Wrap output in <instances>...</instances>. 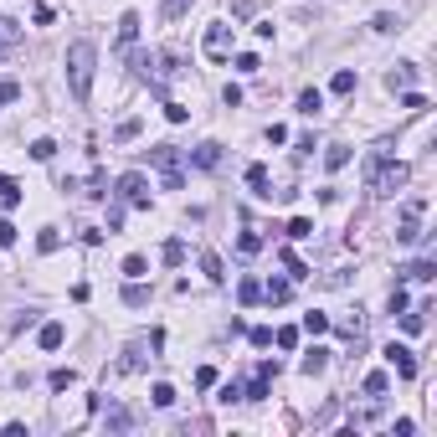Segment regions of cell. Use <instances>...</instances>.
Here are the masks:
<instances>
[{
  "mask_svg": "<svg viewBox=\"0 0 437 437\" xmlns=\"http://www.w3.org/2000/svg\"><path fill=\"white\" fill-rule=\"evenodd\" d=\"M57 247H62V232H57V227H42V232H36V253H57Z\"/></svg>",
  "mask_w": 437,
  "mask_h": 437,
  "instance_id": "obj_30",
  "label": "cell"
},
{
  "mask_svg": "<svg viewBox=\"0 0 437 437\" xmlns=\"http://www.w3.org/2000/svg\"><path fill=\"white\" fill-rule=\"evenodd\" d=\"M0 57H6V47H0Z\"/></svg>",
  "mask_w": 437,
  "mask_h": 437,
  "instance_id": "obj_56",
  "label": "cell"
},
{
  "mask_svg": "<svg viewBox=\"0 0 437 437\" xmlns=\"http://www.w3.org/2000/svg\"><path fill=\"white\" fill-rule=\"evenodd\" d=\"M165 118L170 124H185V103H165Z\"/></svg>",
  "mask_w": 437,
  "mask_h": 437,
  "instance_id": "obj_53",
  "label": "cell"
},
{
  "mask_svg": "<svg viewBox=\"0 0 437 437\" xmlns=\"http://www.w3.org/2000/svg\"><path fill=\"white\" fill-rule=\"evenodd\" d=\"M118 227H124V201L109 206V232H118Z\"/></svg>",
  "mask_w": 437,
  "mask_h": 437,
  "instance_id": "obj_54",
  "label": "cell"
},
{
  "mask_svg": "<svg viewBox=\"0 0 437 437\" xmlns=\"http://www.w3.org/2000/svg\"><path fill=\"white\" fill-rule=\"evenodd\" d=\"M201 273L211 278V283H227V268H221V257H216V253H211V247H206V253H201Z\"/></svg>",
  "mask_w": 437,
  "mask_h": 437,
  "instance_id": "obj_22",
  "label": "cell"
},
{
  "mask_svg": "<svg viewBox=\"0 0 437 437\" xmlns=\"http://www.w3.org/2000/svg\"><path fill=\"white\" fill-rule=\"evenodd\" d=\"M21 98V83L16 77H6V83H0V103H16Z\"/></svg>",
  "mask_w": 437,
  "mask_h": 437,
  "instance_id": "obj_48",
  "label": "cell"
},
{
  "mask_svg": "<svg viewBox=\"0 0 437 437\" xmlns=\"http://www.w3.org/2000/svg\"><path fill=\"white\" fill-rule=\"evenodd\" d=\"M402 109H406V113H422V109H427V98H422L417 88H406V93H402Z\"/></svg>",
  "mask_w": 437,
  "mask_h": 437,
  "instance_id": "obj_43",
  "label": "cell"
},
{
  "mask_svg": "<svg viewBox=\"0 0 437 437\" xmlns=\"http://www.w3.org/2000/svg\"><path fill=\"white\" fill-rule=\"evenodd\" d=\"M324 365H329V350H324V345L303 350V360H299V370H303V376H324Z\"/></svg>",
  "mask_w": 437,
  "mask_h": 437,
  "instance_id": "obj_16",
  "label": "cell"
},
{
  "mask_svg": "<svg viewBox=\"0 0 437 437\" xmlns=\"http://www.w3.org/2000/svg\"><path fill=\"white\" fill-rule=\"evenodd\" d=\"M51 154H57V139H36V144H31V160H42V165H47Z\"/></svg>",
  "mask_w": 437,
  "mask_h": 437,
  "instance_id": "obj_44",
  "label": "cell"
},
{
  "mask_svg": "<svg viewBox=\"0 0 437 437\" xmlns=\"http://www.w3.org/2000/svg\"><path fill=\"white\" fill-rule=\"evenodd\" d=\"M422 211H427V201H417V196L402 206V221H396V242H402V247L422 242Z\"/></svg>",
  "mask_w": 437,
  "mask_h": 437,
  "instance_id": "obj_4",
  "label": "cell"
},
{
  "mask_svg": "<svg viewBox=\"0 0 437 437\" xmlns=\"http://www.w3.org/2000/svg\"><path fill=\"white\" fill-rule=\"evenodd\" d=\"M370 26H376V31H381V36H386V31H396V26H402V21H396V16H391V10H381V16H376V21H370Z\"/></svg>",
  "mask_w": 437,
  "mask_h": 437,
  "instance_id": "obj_49",
  "label": "cell"
},
{
  "mask_svg": "<svg viewBox=\"0 0 437 437\" xmlns=\"http://www.w3.org/2000/svg\"><path fill=\"white\" fill-rule=\"evenodd\" d=\"M237 253H242V257H257V253H262V232L247 227L242 237H237Z\"/></svg>",
  "mask_w": 437,
  "mask_h": 437,
  "instance_id": "obj_26",
  "label": "cell"
},
{
  "mask_svg": "<svg viewBox=\"0 0 437 437\" xmlns=\"http://www.w3.org/2000/svg\"><path fill=\"white\" fill-rule=\"evenodd\" d=\"M134 427V412H129V406H113L109 412V432H129Z\"/></svg>",
  "mask_w": 437,
  "mask_h": 437,
  "instance_id": "obj_34",
  "label": "cell"
},
{
  "mask_svg": "<svg viewBox=\"0 0 437 437\" xmlns=\"http://www.w3.org/2000/svg\"><path fill=\"white\" fill-rule=\"evenodd\" d=\"M160 262H165V268H180V262H185V242H180V237H170V242L160 247Z\"/></svg>",
  "mask_w": 437,
  "mask_h": 437,
  "instance_id": "obj_23",
  "label": "cell"
},
{
  "mask_svg": "<svg viewBox=\"0 0 437 437\" xmlns=\"http://www.w3.org/2000/svg\"><path fill=\"white\" fill-rule=\"evenodd\" d=\"M88 196H93V201H109V175H103V170L88 175Z\"/></svg>",
  "mask_w": 437,
  "mask_h": 437,
  "instance_id": "obj_35",
  "label": "cell"
},
{
  "mask_svg": "<svg viewBox=\"0 0 437 437\" xmlns=\"http://www.w3.org/2000/svg\"><path fill=\"white\" fill-rule=\"evenodd\" d=\"M268 144H288V129L283 124H268Z\"/></svg>",
  "mask_w": 437,
  "mask_h": 437,
  "instance_id": "obj_55",
  "label": "cell"
},
{
  "mask_svg": "<svg viewBox=\"0 0 437 437\" xmlns=\"http://www.w3.org/2000/svg\"><path fill=\"white\" fill-rule=\"evenodd\" d=\"M247 340H253L257 350H268V345H273V329H268V324H257V329H247Z\"/></svg>",
  "mask_w": 437,
  "mask_h": 437,
  "instance_id": "obj_45",
  "label": "cell"
},
{
  "mask_svg": "<svg viewBox=\"0 0 437 437\" xmlns=\"http://www.w3.org/2000/svg\"><path fill=\"white\" fill-rule=\"evenodd\" d=\"M283 232L294 237V242H303V237H314V221H309V216H294V221H288Z\"/></svg>",
  "mask_w": 437,
  "mask_h": 437,
  "instance_id": "obj_39",
  "label": "cell"
},
{
  "mask_svg": "<svg viewBox=\"0 0 437 437\" xmlns=\"http://www.w3.org/2000/svg\"><path fill=\"white\" fill-rule=\"evenodd\" d=\"M36 319H42V309H21L16 319H10V335H21V329H31Z\"/></svg>",
  "mask_w": 437,
  "mask_h": 437,
  "instance_id": "obj_40",
  "label": "cell"
},
{
  "mask_svg": "<svg viewBox=\"0 0 437 437\" xmlns=\"http://www.w3.org/2000/svg\"><path fill=\"white\" fill-rule=\"evenodd\" d=\"M62 67H67V88L77 103L93 98V72H98V47L88 42V36H77V42H67V57H62Z\"/></svg>",
  "mask_w": 437,
  "mask_h": 437,
  "instance_id": "obj_1",
  "label": "cell"
},
{
  "mask_svg": "<svg viewBox=\"0 0 437 437\" xmlns=\"http://www.w3.org/2000/svg\"><path fill=\"white\" fill-rule=\"evenodd\" d=\"M273 345H278V350H299V329H294V324L273 329Z\"/></svg>",
  "mask_w": 437,
  "mask_h": 437,
  "instance_id": "obj_36",
  "label": "cell"
},
{
  "mask_svg": "<svg viewBox=\"0 0 437 437\" xmlns=\"http://www.w3.org/2000/svg\"><path fill=\"white\" fill-rule=\"evenodd\" d=\"M191 6H196V0H160V16H165V21H180Z\"/></svg>",
  "mask_w": 437,
  "mask_h": 437,
  "instance_id": "obj_37",
  "label": "cell"
},
{
  "mask_svg": "<svg viewBox=\"0 0 437 437\" xmlns=\"http://www.w3.org/2000/svg\"><path fill=\"white\" fill-rule=\"evenodd\" d=\"M62 340H67V329H62L57 319L36 324V345H42V350H62Z\"/></svg>",
  "mask_w": 437,
  "mask_h": 437,
  "instance_id": "obj_12",
  "label": "cell"
},
{
  "mask_svg": "<svg viewBox=\"0 0 437 437\" xmlns=\"http://www.w3.org/2000/svg\"><path fill=\"white\" fill-rule=\"evenodd\" d=\"M0 47H21V21H10V16H0Z\"/></svg>",
  "mask_w": 437,
  "mask_h": 437,
  "instance_id": "obj_28",
  "label": "cell"
},
{
  "mask_svg": "<svg viewBox=\"0 0 437 437\" xmlns=\"http://www.w3.org/2000/svg\"><path fill=\"white\" fill-rule=\"evenodd\" d=\"M262 299L268 303H288L294 299V278H268V283H262Z\"/></svg>",
  "mask_w": 437,
  "mask_h": 437,
  "instance_id": "obj_14",
  "label": "cell"
},
{
  "mask_svg": "<svg viewBox=\"0 0 437 437\" xmlns=\"http://www.w3.org/2000/svg\"><path fill=\"white\" fill-rule=\"evenodd\" d=\"M139 10H124V16H118V51H129V47H134L139 42Z\"/></svg>",
  "mask_w": 437,
  "mask_h": 437,
  "instance_id": "obj_10",
  "label": "cell"
},
{
  "mask_svg": "<svg viewBox=\"0 0 437 437\" xmlns=\"http://www.w3.org/2000/svg\"><path fill=\"white\" fill-rule=\"evenodd\" d=\"M329 324H335V319H329V314H319V309H309V314H303V329H309V335H324Z\"/></svg>",
  "mask_w": 437,
  "mask_h": 437,
  "instance_id": "obj_38",
  "label": "cell"
},
{
  "mask_svg": "<svg viewBox=\"0 0 437 437\" xmlns=\"http://www.w3.org/2000/svg\"><path fill=\"white\" fill-rule=\"evenodd\" d=\"M201 47H206V57H211V62H227V57H232V26H227V21H211Z\"/></svg>",
  "mask_w": 437,
  "mask_h": 437,
  "instance_id": "obj_6",
  "label": "cell"
},
{
  "mask_svg": "<svg viewBox=\"0 0 437 437\" xmlns=\"http://www.w3.org/2000/svg\"><path fill=\"white\" fill-rule=\"evenodd\" d=\"M16 206H21V185L10 175H0V211H16Z\"/></svg>",
  "mask_w": 437,
  "mask_h": 437,
  "instance_id": "obj_20",
  "label": "cell"
},
{
  "mask_svg": "<svg viewBox=\"0 0 437 437\" xmlns=\"http://www.w3.org/2000/svg\"><path fill=\"white\" fill-rule=\"evenodd\" d=\"M319 109H324V93H319V88H303V93H299V113H303V118H319Z\"/></svg>",
  "mask_w": 437,
  "mask_h": 437,
  "instance_id": "obj_19",
  "label": "cell"
},
{
  "mask_svg": "<svg viewBox=\"0 0 437 437\" xmlns=\"http://www.w3.org/2000/svg\"><path fill=\"white\" fill-rule=\"evenodd\" d=\"M247 185H253V196H262V201H273V180H268V165H247Z\"/></svg>",
  "mask_w": 437,
  "mask_h": 437,
  "instance_id": "obj_15",
  "label": "cell"
},
{
  "mask_svg": "<svg viewBox=\"0 0 437 437\" xmlns=\"http://www.w3.org/2000/svg\"><path fill=\"white\" fill-rule=\"evenodd\" d=\"M113 196H118L124 206H150V180H144L139 170H129V175H118Z\"/></svg>",
  "mask_w": 437,
  "mask_h": 437,
  "instance_id": "obj_5",
  "label": "cell"
},
{
  "mask_svg": "<svg viewBox=\"0 0 437 437\" xmlns=\"http://www.w3.org/2000/svg\"><path fill=\"white\" fill-rule=\"evenodd\" d=\"M350 165V144H324V170H345Z\"/></svg>",
  "mask_w": 437,
  "mask_h": 437,
  "instance_id": "obj_21",
  "label": "cell"
},
{
  "mask_svg": "<svg viewBox=\"0 0 437 437\" xmlns=\"http://www.w3.org/2000/svg\"><path fill=\"white\" fill-rule=\"evenodd\" d=\"M150 165L160 170L165 191H180V185H185V170H180V150H175V144H150Z\"/></svg>",
  "mask_w": 437,
  "mask_h": 437,
  "instance_id": "obj_3",
  "label": "cell"
},
{
  "mask_svg": "<svg viewBox=\"0 0 437 437\" xmlns=\"http://www.w3.org/2000/svg\"><path fill=\"white\" fill-rule=\"evenodd\" d=\"M417 77H422L417 62H396V67L386 72V88H391V93H406V88H417Z\"/></svg>",
  "mask_w": 437,
  "mask_h": 437,
  "instance_id": "obj_9",
  "label": "cell"
},
{
  "mask_svg": "<svg viewBox=\"0 0 437 437\" xmlns=\"http://www.w3.org/2000/svg\"><path fill=\"white\" fill-rule=\"evenodd\" d=\"M237 299H242L247 309H253V303L262 299V283H257V278H242V283H237Z\"/></svg>",
  "mask_w": 437,
  "mask_h": 437,
  "instance_id": "obj_31",
  "label": "cell"
},
{
  "mask_svg": "<svg viewBox=\"0 0 437 437\" xmlns=\"http://www.w3.org/2000/svg\"><path fill=\"white\" fill-rule=\"evenodd\" d=\"M381 355H386V365H391V370H396L402 381H412V376H417V355L406 350V345H386Z\"/></svg>",
  "mask_w": 437,
  "mask_h": 437,
  "instance_id": "obj_8",
  "label": "cell"
},
{
  "mask_svg": "<svg viewBox=\"0 0 437 437\" xmlns=\"http://www.w3.org/2000/svg\"><path fill=\"white\" fill-rule=\"evenodd\" d=\"M16 237H21V232L10 227V221H0V247H16Z\"/></svg>",
  "mask_w": 437,
  "mask_h": 437,
  "instance_id": "obj_51",
  "label": "cell"
},
{
  "mask_svg": "<svg viewBox=\"0 0 437 437\" xmlns=\"http://www.w3.org/2000/svg\"><path fill=\"white\" fill-rule=\"evenodd\" d=\"M262 62H257V51H237V72H257Z\"/></svg>",
  "mask_w": 437,
  "mask_h": 437,
  "instance_id": "obj_46",
  "label": "cell"
},
{
  "mask_svg": "<svg viewBox=\"0 0 437 437\" xmlns=\"http://www.w3.org/2000/svg\"><path fill=\"white\" fill-rule=\"evenodd\" d=\"M139 129H144V118H118V129H113V144H129V139H139Z\"/></svg>",
  "mask_w": 437,
  "mask_h": 437,
  "instance_id": "obj_25",
  "label": "cell"
},
{
  "mask_svg": "<svg viewBox=\"0 0 437 437\" xmlns=\"http://www.w3.org/2000/svg\"><path fill=\"white\" fill-rule=\"evenodd\" d=\"M150 402H154V406H160V412H165V406H175V386H170V381H154V391H150Z\"/></svg>",
  "mask_w": 437,
  "mask_h": 437,
  "instance_id": "obj_32",
  "label": "cell"
},
{
  "mask_svg": "<svg viewBox=\"0 0 437 437\" xmlns=\"http://www.w3.org/2000/svg\"><path fill=\"white\" fill-rule=\"evenodd\" d=\"M422 314H432L427 303H422L417 314H406V309H402V329H406V335H422V329H427V319H422Z\"/></svg>",
  "mask_w": 437,
  "mask_h": 437,
  "instance_id": "obj_33",
  "label": "cell"
},
{
  "mask_svg": "<svg viewBox=\"0 0 437 437\" xmlns=\"http://www.w3.org/2000/svg\"><path fill=\"white\" fill-rule=\"evenodd\" d=\"M402 278H412V283H432V278H437V262H432V257H417V262H406V268H402Z\"/></svg>",
  "mask_w": 437,
  "mask_h": 437,
  "instance_id": "obj_17",
  "label": "cell"
},
{
  "mask_svg": "<svg viewBox=\"0 0 437 437\" xmlns=\"http://www.w3.org/2000/svg\"><path fill=\"white\" fill-rule=\"evenodd\" d=\"M144 350H160V335H150V340H129V345H124V360H118V376L139 370V365H144Z\"/></svg>",
  "mask_w": 437,
  "mask_h": 437,
  "instance_id": "obj_7",
  "label": "cell"
},
{
  "mask_svg": "<svg viewBox=\"0 0 437 437\" xmlns=\"http://www.w3.org/2000/svg\"><path fill=\"white\" fill-rule=\"evenodd\" d=\"M150 299H154V288L144 283V278H129V283H124V303H129V309H144Z\"/></svg>",
  "mask_w": 437,
  "mask_h": 437,
  "instance_id": "obj_13",
  "label": "cell"
},
{
  "mask_svg": "<svg viewBox=\"0 0 437 437\" xmlns=\"http://www.w3.org/2000/svg\"><path fill=\"white\" fill-rule=\"evenodd\" d=\"M191 165H196V170H216V165H221V144H216V139L196 144V150H191Z\"/></svg>",
  "mask_w": 437,
  "mask_h": 437,
  "instance_id": "obj_11",
  "label": "cell"
},
{
  "mask_svg": "<svg viewBox=\"0 0 437 437\" xmlns=\"http://www.w3.org/2000/svg\"><path fill=\"white\" fill-rule=\"evenodd\" d=\"M196 386H201V391L216 386V365H201V370H196Z\"/></svg>",
  "mask_w": 437,
  "mask_h": 437,
  "instance_id": "obj_47",
  "label": "cell"
},
{
  "mask_svg": "<svg viewBox=\"0 0 437 437\" xmlns=\"http://www.w3.org/2000/svg\"><path fill=\"white\" fill-rule=\"evenodd\" d=\"M386 303H391V314H402V309H406V288H402V283H396V288H391V299H386Z\"/></svg>",
  "mask_w": 437,
  "mask_h": 437,
  "instance_id": "obj_50",
  "label": "cell"
},
{
  "mask_svg": "<svg viewBox=\"0 0 437 437\" xmlns=\"http://www.w3.org/2000/svg\"><path fill=\"white\" fill-rule=\"evenodd\" d=\"M144 273H150V262H144L139 253H129L124 257V278H144Z\"/></svg>",
  "mask_w": 437,
  "mask_h": 437,
  "instance_id": "obj_42",
  "label": "cell"
},
{
  "mask_svg": "<svg viewBox=\"0 0 437 437\" xmlns=\"http://www.w3.org/2000/svg\"><path fill=\"white\" fill-rule=\"evenodd\" d=\"M47 386H51V391H67V386H77V370H72V365H57V370L47 376Z\"/></svg>",
  "mask_w": 437,
  "mask_h": 437,
  "instance_id": "obj_24",
  "label": "cell"
},
{
  "mask_svg": "<svg viewBox=\"0 0 437 437\" xmlns=\"http://www.w3.org/2000/svg\"><path fill=\"white\" fill-rule=\"evenodd\" d=\"M329 88H335V93H355V72H350V67H340L335 77H329Z\"/></svg>",
  "mask_w": 437,
  "mask_h": 437,
  "instance_id": "obj_41",
  "label": "cell"
},
{
  "mask_svg": "<svg viewBox=\"0 0 437 437\" xmlns=\"http://www.w3.org/2000/svg\"><path fill=\"white\" fill-rule=\"evenodd\" d=\"M268 386H273L268 376H253V381H247V391H242V402H268Z\"/></svg>",
  "mask_w": 437,
  "mask_h": 437,
  "instance_id": "obj_29",
  "label": "cell"
},
{
  "mask_svg": "<svg viewBox=\"0 0 437 437\" xmlns=\"http://www.w3.org/2000/svg\"><path fill=\"white\" fill-rule=\"evenodd\" d=\"M360 386H365V396H386V391H391V376H386V370H370Z\"/></svg>",
  "mask_w": 437,
  "mask_h": 437,
  "instance_id": "obj_27",
  "label": "cell"
},
{
  "mask_svg": "<svg viewBox=\"0 0 437 437\" xmlns=\"http://www.w3.org/2000/svg\"><path fill=\"white\" fill-rule=\"evenodd\" d=\"M360 170H365V191H370V196H396L406 180H412V170H406L402 160H391V154H381V150L365 154Z\"/></svg>",
  "mask_w": 437,
  "mask_h": 437,
  "instance_id": "obj_2",
  "label": "cell"
},
{
  "mask_svg": "<svg viewBox=\"0 0 437 437\" xmlns=\"http://www.w3.org/2000/svg\"><path fill=\"white\" fill-rule=\"evenodd\" d=\"M221 402H227V406L242 402V386H237V381H227V386H221Z\"/></svg>",
  "mask_w": 437,
  "mask_h": 437,
  "instance_id": "obj_52",
  "label": "cell"
},
{
  "mask_svg": "<svg viewBox=\"0 0 437 437\" xmlns=\"http://www.w3.org/2000/svg\"><path fill=\"white\" fill-rule=\"evenodd\" d=\"M278 262H283V273L294 278V283H299V278H309V262H303L294 247H283V253H278Z\"/></svg>",
  "mask_w": 437,
  "mask_h": 437,
  "instance_id": "obj_18",
  "label": "cell"
}]
</instances>
